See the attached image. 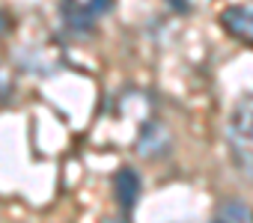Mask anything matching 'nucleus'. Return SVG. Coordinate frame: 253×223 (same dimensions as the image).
<instances>
[{
    "mask_svg": "<svg viewBox=\"0 0 253 223\" xmlns=\"http://www.w3.org/2000/svg\"><path fill=\"white\" fill-rule=\"evenodd\" d=\"M226 152L232 167L253 179V95H244L232 104L226 119Z\"/></svg>",
    "mask_w": 253,
    "mask_h": 223,
    "instance_id": "1",
    "label": "nucleus"
},
{
    "mask_svg": "<svg viewBox=\"0 0 253 223\" xmlns=\"http://www.w3.org/2000/svg\"><path fill=\"white\" fill-rule=\"evenodd\" d=\"M140 196H143V179L134 167H122L113 173V199H116L119 211L131 214L137 208Z\"/></svg>",
    "mask_w": 253,
    "mask_h": 223,
    "instance_id": "2",
    "label": "nucleus"
},
{
    "mask_svg": "<svg viewBox=\"0 0 253 223\" xmlns=\"http://www.w3.org/2000/svg\"><path fill=\"white\" fill-rule=\"evenodd\" d=\"M220 27L235 42L253 48V3H232L220 12Z\"/></svg>",
    "mask_w": 253,
    "mask_h": 223,
    "instance_id": "3",
    "label": "nucleus"
},
{
    "mask_svg": "<svg viewBox=\"0 0 253 223\" xmlns=\"http://www.w3.org/2000/svg\"><path fill=\"white\" fill-rule=\"evenodd\" d=\"M113 0H66V21L75 30H89L101 15H107Z\"/></svg>",
    "mask_w": 253,
    "mask_h": 223,
    "instance_id": "4",
    "label": "nucleus"
},
{
    "mask_svg": "<svg viewBox=\"0 0 253 223\" xmlns=\"http://www.w3.org/2000/svg\"><path fill=\"white\" fill-rule=\"evenodd\" d=\"M211 223H247V208H244V202H241V199L223 202L220 211H217V217H214Z\"/></svg>",
    "mask_w": 253,
    "mask_h": 223,
    "instance_id": "5",
    "label": "nucleus"
},
{
    "mask_svg": "<svg viewBox=\"0 0 253 223\" xmlns=\"http://www.w3.org/2000/svg\"><path fill=\"white\" fill-rule=\"evenodd\" d=\"M12 92H15V83H12L9 72H6V69H0V104H6V101L12 98Z\"/></svg>",
    "mask_w": 253,
    "mask_h": 223,
    "instance_id": "6",
    "label": "nucleus"
},
{
    "mask_svg": "<svg viewBox=\"0 0 253 223\" xmlns=\"http://www.w3.org/2000/svg\"><path fill=\"white\" fill-rule=\"evenodd\" d=\"M9 33H12V21H9V15L3 9H0V39H6Z\"/></svg>",
    "mask_w": 253,
    "mask_h": 223,
    "instance_id": "7",
    "label": "nucleus"
},
{
    "mask_svg": "<svg viewBox=\"0 0 253 223\" xmlns=\"http://www.w3.org/2000/svg\"><path fill=\"white\" fill-rule=\"evenodd\" d=\"M101 223H131V217L125 214V211H119V214H110V217H104Z\"/></svg>",
    "mask_w": 253,
    "mask_h": 223,
    "instance_id": "8",
    "label": "nucleus"
}]
</instances>
